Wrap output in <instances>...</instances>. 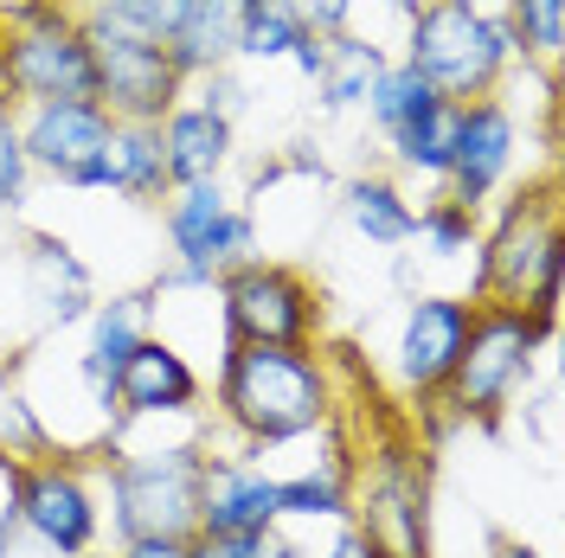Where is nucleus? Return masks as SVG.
I'll return each mask as SVG.
<instances>
[{"mask_svg":"<svg viewBox=\"0 0 565 558\" xmlns=\"http://www.w3.org/2000/svg\"><path fill=\"white\" fill-rule=\"evenodd\" d=\"M218 423L245 450H282L334 423V366L316 347H245L232 341L218 360Z\"/></svg>","mask_w":565,"mask_h":558,"instance_id":"nucleus-1","label":"nucleus"},{"mask_svg":"<svg viewBox=\"0 0 565 558\" xmlns=\"http://www.w3.org/2000/svg\"><path fill=\"white\" fill-rule=\"evenodd\" d=\"M559 270H565V238H559V206L553 186L514 193L501 218L476 245V289L469 302H508L559 321Z\"/></svg>","mask_w":565,"mask_h":558,"instance_id":"nucleus-2","label":"nucleus"},{"mask_svg":"<svg viewBox=\"0 0 565 558\" xmlns=\"http://www.w3.org/2000/svg\"><path fill=\"white\" fill-rule=\"evenodd\" d=\"M109 521L116 539H193L200 533V475H206V437H180L168 450H129L104 443Z\"/></svg>","mask_w":565,"mask_h":558,"instance_id":"nucleus-3","label":"nucleus"},{"mask_svg":"<svg viewBox=\"0 0 565 558\" xmlns=\"http://www.w3.org/2000/svg\"><path fill=\"white\" fill-rule=\"evenodd\" d=\"M405 65L450 104H476L494 97V84L521 65L514 39L501 26V13L476 7V0H424L405 33Z\"/></svg>","mask_w":565,"mask_h":558,"instance_id":"nucleus-4","label":"nucleus"},{"mask_svg":"<svg viewBox=\"0 0 565 558\" xmlns=\"http://www.w3.org/2000/svg\"><path fill=\"white\" fill-rule=\"evenodd\" d=\"M553 328H559V321H546V314H533V309L476 302V328H469L457 373H450V385H444V398H450L457 423H482V430H494L501 411L514 405V391L527 385L533 353L553 341Z\"/></svg>","mask_w":565,"mask_h":558,"instance_id":"nucleus-5","label":"nucleus"},{"mask_svg":"<svg viewBox=\"0 0 565 558\" xmlns=\"http://www.w3.org/2000/svg\"><path fill=\"white\" fill-rule=\"evenodd\" d=\"M0 97L13 109L33 104H97L90 39L65 0H45L26 20L0 26Z\"/></svg>","mask_w":565,"mask_h":558,"instance_id":"nucleus-6","label":"nucleus"},{"mask_svg":"<svg viewBox=\"0 0 565 558\" xmlns=\"http://www.w3.org/2000/svg\"><path fill=\"white\" fill-rule=\"evenodd\" d=\"M212 302H218L225 347L232 341H245V347H309L321 328V296L282 257H250L238 270H225L212 282Z\"/></svg>","mask_w":565,"mask_h":558,"instance_id":"nucleus-7","label":"nucleus"},{"mask_svg":"<svg viewBox=\"0 0 565 558\" xmlns=\"http://www.w3.org/2000/svg\"><path fill=\"white\" fill-rule=\"evenodd\" d=\"M20 141L33 174H52L71 193H109L116 168H109V141H116V116L104 104H33L20 109Z\"/></svg>","mask_w":565,"mask_h":558,"instance_id":"nucleus-8","label":"nucleus"},{"mask_svg":"<svg viewBox=\"0 0 565 558\" xmlns=\"http://www.w3.org/2000/svg\"><path fill=\"white\" fill-rule=\"evenodd\" d=\"M13 501H20L26 539L45 546V552L77 558V552L97 546L104 507H97L90 475H84L77 455H39V462H20V469H13Z\"/></svg>","mask_w":565,"mask_h":558,"instance_id":"nucleus-9","label":"nucleus"},{"mask_svg":"<svg viewBox=\"0 0 565 558\" xmlns=\"http://www.w3.org/2000/svg\"><path fill=\"white\" fill-rule=\"evenodd\" d=\"M84 39H90V65H97V104L116 122H161L186 97V77L168 58V45L104 33V26H84Z\"/></svg>","mask_w":565,"mask_h":558,"instance_id":"nucleus-10","label":"nucleus"},{"mask_svg":"<svg viewBox=\"0 0 565 558\" xmlns=\"http://www.w3.org/2000/svg\"><path fill=\"white\" fill-rule=\"evenodd\" d=\"M476 328V302L469 296H437V289H418L405 296V321H398V347H392V373L412 398H444V385L457 373L462 341Z\"/></svg>","mask_w":565,"mask_h":558,"instance_id":"nucleus-11","label":"nucleus"},{"mask_svg":"<svg viewBox=\"0 0 565 558\" xmlns=\"http://www.w3.org/2000/svg\"><path fill=\"white\" fill-rule=\"evenodd\" d=\"M514 154H521V122L501 97H476L462 104L457 122V161H450V180H444V200L482 212L501 193V180L514 174Z\"/></svg>","mask_w":565,"mask_h":558,"instance_id":"nucleus-12","label":"nucleus"},{"mask_svg":"<svg viewBox=\"0 0 565 558\" xmlns=\"http://www.w3.org/2000/svg\"><path fill=\"white\" fill-rule=\"evenodd\" d=\"M282 526L277 514V475L257 462V450L238 455H206L200 475V533L193 539H245Z\"/></svg>","mask_w":565,"mask_h":558,"instance_id":"nucleus-13","label":"nucleus"},{"mask_svg":"<svg viewBox=\"0 0 565 558\" xmlns=\"http://www.w3.org/2000/svg\"><path fill=\"white\" fill-rule=\"evenodd\" d=\"M154 334V309H148V296H109L97 309L84 314V353H77V379L90 391V405L104 411V430L116 437V373H122V360L141 347Z\"/></svg>","mask_w":565,"mask_h":558,"instance_id":"nucleus-14","label":"nucleus"},{"mask_svg":"<svg viewBox=\"0 0 565 558\" xmlns=\"http://www.w3.org/2000/svg\"><path fill=\"white\" fill-rule=\"evenodd\" d=\"M116 411H122V423L193 418L200 411V373H193V360L168 334H148L122 360V373H116Z\"/></svg>","mask_w":565,"mask_h":558,"instance_id":"nucleus-15","label":"nucleus"},{"mask_svg":"<svg viewBox=\"0 0 565 558\" xmlns=\"http://www.w3.org/2000/svg\"><path fill=\"white\" fill-rule=\"evenodd\" d=\"M26 296H33L45 328H77L84 314L97 309V277H90V264L65 238L26 232Z\"/></svg>","mask_w":565,"mask_h":558,"instance_id":"nucleus-16","label":"nucleus"},{"mask_svg":"<svg viewBox=\"0 0 565 558\" xmlns=\"http://www.w3.org/2000/svg\"><path fill=\"white\" fill-rule=\"evenodd\" d=\"M250 13H257V0H186L174 39H168V58L180 65V77L193 84V77H206V71L238 65Z\"/></svg>","mask_w":565,"mask_h":558,"instance_id":"nucleus-17","label":"nucleus"},{"mask_svg":"<svg viewBox=\"0 0 565 558\" xmlns=\"http://www.w3.org/2000/svg\"><path fill=\"white\" fill-rule=\"evenodd\" d=\"M161 148H168V180L174 186H200V180H218L232 168L238 129L200 104H174L161 116Z\"/></svg>","mask_w":565,"mask_h":558,"instance_id":"nucleus-18","label":"nucleus"},{"mask_svg":"<svg viewBox=\"0 0 565 558\" xmlns=\"http://www.w3.org/2000/svg\"><path fill=\"white\" fill-rule=\"evenodd\" d=\"M341 206H348V225L380 250H405L412 232H418V206L405 200V186L386 174H353L341 186Z\"/></svg>","mask_w":565,"mask_h":558,"instance_id":"nucleus-19","label":"nucleus"},{"mask_svg":"<svg viewBox=\"0 0 565 558\" xmlns=\"http://www.w3.org/2000/svg\"><path fill=\"white\" fill-rule=\"evenodd\" d=\"M277 514L282 521H353V482H348V455L328 443L321 462L296 469V475H277Z\"/></svg>","mask_w":565,"mask_h":558,"instance_id":"nucleus-20","label":"nucleus"},{"mask_svg":"<svg viewBox=\"0 0 565 558\" xmlns=\"http://www.w3.org/2000/svg\"><path fill=\"white\" fill-rule=\"evenodd\" d=\"M109 168H116V186L122 200L136 206H154L174 193L168 180V148H161V122H116V141H109Z\"/></svg>","mask_w":565,"mask_h":558,"instance_id":"nucleus-21","label":"nucleus"},{"mask_svg":"<svg viewBox=\"0 0 565 558\" xmlns=\"http://www.w3.org/2000/svg\"><path fill=\"white\" fill-rule=\"evenodd\" d=\"M386 65L392 58L373 45V39H360V33L328 39V58H321V71H316V104L328 109V116L360 109L366 104V90H373V77H380Z\"/></svg>","mask_w":565,"mask_h":558,"instance_id":"nucleus-22","label":"nucleus"},{"mask_svg":"<svg viewBox=\"0 0 565 558\" xmlns=\"http://www.w3.org/2000/svg\"><path fill=\"white\" fill-rule=\"evenodd\" d=\"M437 104H450V97H437V90H430L405 58H392V65L373 77V90H366V116H373V129H380L386 141L405 136L412 122H424Z\"/></svg>","mask_w":565,"mask_h":558,"instance_id":"nucleus-23","label":"nucleus"},{"mask_svg":"<svg viewBox=\"0 0 565 558\" xmlns=\"http://www.w3.org/2000/svg\"><path fill=\"white\" fill-rule=\"evenodd\" d=\"M457 122H462V104H437L424 122H412L405 136H392V161L405 168V174L418 180H450V161H457Z\"/></svg>","mask_w":565,"mask_h":558,"instance_id":"nucleus-24","label":"nucleus"},{"mask_svg":"<svg viewBox=\"0 0 565 558\" xmlns=\"http://www.w3.org/2000/svg\"><path fill=\"white\" fill-rule=\"evenodd\" d=\"M65 7L77 13V26H104V33H129V39H148V45H168L186 0H65Z\"/></svg>","mask_w":565,"mask_h":558,"instance_id":"nucleus-25","label":"nucleus"},{"mask_svg":"<svg viewBox=\"0 0 565 558\" xmlns=\"http://www.w3.org/2000/svg\"><path fill=\"white\" fill-rule=\"evenodd\" d=\"M501 26L514 39L521 65H546L559 58L565 45V0H501Z\"/></svg>","mask_w":565,"mask_h":558,"instance_id":"nucleus-26","label":"nucleus"},{"mask_svg":"<svg viewBox=\"0 0 565 558\" xmlns=\"http://www.w3.org/2000/svg\"><path fill=\"white\" fill-rule=\"evenodd\" d=\"M412 245H424L430 257H462V250L482 245V212L457 206V200H430V206H418V232H412Z\"/></svg>","mask_w":565,"mask_h":558,"instance_id":"nucleus-27","label":"nucleus"},{"mask_svg":"<svg viewBox=\"0 0 565 558\" xmlns=\"http://www.w3.org/2000/svg\"><path fill=\"white\" fill-rule=\"evenodd\" d=\"M33 193V161H26V141H20V109L0 97V218L26 206Z\"/></svg>","mask_w":565,"mask_h":558,"instance_id":"nucleus-28","label":"nucleus"},{"mask_svg":"<svg viewBox=\"0 0 565 558\" xmlns=\"http://www.w3.org/2000/svg\"><path fill=\"white\" fill-rule=\"evenodd\" d=\"M296 39H302V26L282 13L277 0H257V13H250V26H245V45H238V65H277V58H289Z\"/></svg>","mask_w":565,"mask_h":558,"instance_id":"nucleus-29","label":"nucleus"},{"mask_svg":"<svg viewBox=\"0 0 565 558\" xmlns=\"http://www.w3.org/2000/svg\"><path fill=\"white\" fill-rule=\"evenodd\" d=\"M0 450L13 455V462H39V455L52 450V430L39 423L26 391H7V398H0Z\"/></svg>","mask_w":565,"mask_h":558,"instance_id":"nucleus-30","label":"nucleus"},{"mask_svg":"<svg viewBox=\"0 0 565 558\" xmlns=\"http://www.w3.org/2000/svg\"><path fill=\"white\" fill-rule=\"evenodd\" d=\"M309 39H341L353 26V0H277Z\"/></svg>","mask_w":565,"mask_h":558,"instance_id":"nucleus-31","label":"nucleus"},{"mask_svg":"<svg viewBox=\"0 0 565 558\" xmlns=\"http://www.w3.org/2000/svg\"><path fill=\"white\" fill-rule=\"evenodd\" d=\"M200 109H212V116H225V122H238V109H245V84H238V71H206L200 77Z\"/></svg>","mask_w":565,"mask_h":558,"instance_id":"nucleus-32","label":"nucleus"},{"mask_svg":"<svg viewBox=\"0 0 565 558\" xmlns=\"http://www.w3.org/2000/svg\"><path fill=\"white\" fill-rule=\"evenodd\" d=\"M116 558H193V539H129Z\"/></svg>","mask_w":565,"mask_h":558,"instance_id":"nucleus-33","label":"nucleus"},{"mask_svg":"<svg viewBox=\"0 0 565 558\" xmlns=\"http://www.w3.org/2000/svg\"><path fill=\"white\" fill-rule=\"evenodd\" d=\"M250 558H309V552H302L282 526H270V533H257V539H250Z\"/></svg>","mask_w":565,"mask_h":558,"instance_id":"nucleus-34","label":"nucleus"},{"mask_svg":"<svg viewBox=\"0 0 565 558\" xmlns=\"http://www.w3.org/2000/svg\"><path fill=\"white\" fill-rule=\"evenodd\" d=\"M321 58H328V39H296V45H289V65L302 71V77H309V84H316V71H321Z\"/></svg>","mask_w":565,"mask_h":558,"instance_id":"nucleus-35","label":"nucleus"},{"mask_svg":"<svg viewBox=\"0 0 565 558\" xmlns=\"http://www.w3.org/2000/svg\"><path fill=\"white\" fill-rule=\"evenodd\" d=\"M321 558H373V539H366V533H360V526H341V533H334V546H328V552Z\"/></svg>","mask_w":565,"mask_h":558,"instance_id":"nucleus-36","label":"nucleus"},{"mask_svg":"<svg viewBox=\"0 0 565 558\" xmlns=\"http://www.w3.org/2000/svg\"><path fill=\"white\" fill-rule=\"evenodd\" d=\"M250 539L257 533H245V539H193V558H250Z\"/></svg>","mask_w":565,"mask_h":558,"instance_id":"nucleus-37","label":"nucleus"},{"mask_svg":"<svg viewBox=\"0 0 565 558\" xmlns=\"http://www.w3.org/2000/svg\"><path fill=\"white\" fill-rule=\"evenodd\" d=\"M494 558H540L533 546H521V539H508V546H494Z\"/></svg>","mask_w":565,"mask_h":558,"instance_id":"nucleus-38","label":"nucleus"},{"mask_svg":"<svg viewBox=\"0 0 565 558\" xmlns=\"http://www.w3.org/2000/svg\"><path fill=\"white\" fill-rule=\"evenodd\" d=\"M386 7H398V13H405V20H412V13H418L424 0H386Z\"/></svg>","mask_w":565,"mask_h":558,"instance_id":"nucleus-39","label":"nucleus"},{"mask_svg":"<svg viewBox=\"0 0 565 558\" xmlns=\"http://www.w3.org/2000/svg\"><path fill=\"white\" fill-rule=\"evenodd\" d=\"M77 558H109V552H97V546H90V552H77Z\"/></svg>","mask_w":565,"mask_h":558,"instance_id":"nucleus-40","label":"nucleus"}]
</instances>
